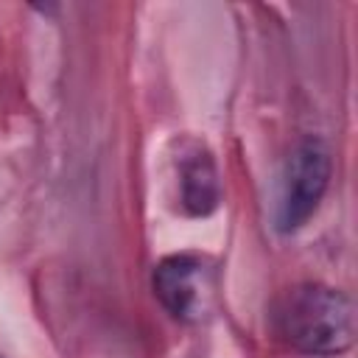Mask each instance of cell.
Wrapping results in <instances>:
<instances>
[{
	"instance_id": "3",
	"label": "cell",
	"mask_w": 358,
	"mask_h": 358,
	"mask_svg": "<svg viewBox=\"0 0 358 358\" xmlns=\"http://www.w3.org/2000/svg\"><path fill=\"white\" fill-rule=\"evenodd\" d=\"M154 294L173 319H193L201 308V260L171 255L154 268Z\"/></svg>"
},
{
	"instance_id": "4",
	"label": "cell",
	"mask_w": 358,
	"mask_h": 358,
	"mask_svg": "<svg viewBox=\"0 0 358 358\" xmlns=\"http://www.w3.org/2000/svg\"><path fill=\"white\" fill-rule=\"evenodd\" d=\"M179 196L190 215H210L218 207V173L207 148L187 145L179 157Z\"/></svg>"
},
{
	"instance_id": "2",
	"label": "cell",
	"mask_w": 358,
	"mask_h": 358,
	"mask_svg": "<svg viewBox=\"0 0 358 358\" xmlns=\"http://www.w3.org/2000/svg\"><path fill=\"white\" fill-rule=\"evenodd\" d=\"M330 182V151L319 137H305L296 143L285 162L282 193L277 227L282 232L299 229L319 207Z\"/></svg>"
},
{
	"instance_id": "1",
	"label": "cell",
	"mask_w": 358,
	"mask_h": 358,
	"mask_svg": "<svg viewBox=\"0 0 358 358\" xmlns=\"http://www.w3.org/2000/svg\"><path fill=\"white\" fill-rule=\"evenodd\" d=\"M274 330L299 352L338 355L352 344V302L330 285H294L274 308Z\"/></svg>"
}]
</instances>
